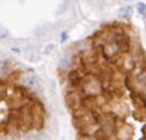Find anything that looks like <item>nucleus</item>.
Returning <instances> with one entry per match:
<instances>
[{
	"label": "nucleus",
	"mask_w": 146,
	"mask_h": 140,
	"mask_svg": "<svg viewBox=\"0 0 146 140\" xmlns=\"http://www.w3.org/2000/svg\"><path fill=\"white\" fill-rule=\"evenodd\" d=\"M24 82H25V84L28 85V86L33 88L35 90H40L41 89V83L38 80V78L34 76V74H28L25 77V79H24Z\"/></svg>",
	"instance_id": "nucleus-1"
},
{
	"label": "nucleus",
	"mask_w": 146,
	"mask_h": 140,
	"mask_svg": "<svg viewBox=\"0 0 146 140\" xmlns=\"http://www.w3.org/2000/svg\"><path fill=\"white\" fill-rule=\"evenodd\" d=\"M117 16L121 18H129L132 16V9L129 6H126V7H121L117 11Z\"/></svg>",
	"instance_id": "nucleus-2"
},
{
	"label": "nucleus",
	"mask_w": 146,
	"mask_h": 140,
	"mask_svg": "<svg viewBox=\"0 0 146 140\" xmlns=\"http://www.w3.org/2000/svg\"><path fill=\"white\" fill-rule=\"evenodd\" d=\"M137 11L139 12V15L145 17L146 16V4L144 3H138L137 4Z\"/></svg>",
	"instance_id": "nucleus-3"
},
{
	"label": "nucleus",
	"mask_w": 146,
	"mask_h": 140,
	"mask_svg": "<svg viewBox=\"0 0 146 140\" xmlns=\"http://www.w3.org/2000/svg\"><path fill=\"white\" fill-rule=\"evenodd\" d=\"M9 36V30L6 29L5 27L0 25V40H4Z\"/></svg>",
	"instance_id": "nucleus-4"
},
{
	"label": "nucleus",
	"mask_w": 146,
	"mask_h": 140,
	"mask_svg": "<svg viewBox=\"0 0 146 140\" xmlns=\"http://www.w3.org/2000/svg\"><path fill=\"white\" fill-rule=\"evenodd\" d=\"M122 1H125V3H131V1H133V0H122Z\"/></svg>",
	"instance_id": "nucleus-5"
}]
</instances>
